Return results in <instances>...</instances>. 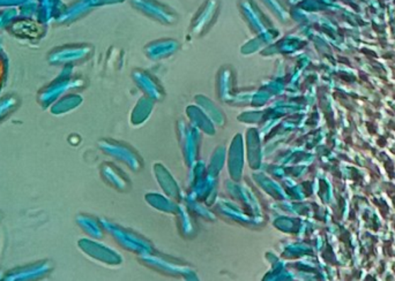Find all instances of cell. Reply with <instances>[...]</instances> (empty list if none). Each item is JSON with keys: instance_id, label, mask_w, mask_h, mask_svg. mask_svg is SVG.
<instances>
[{"instance_id": "2", "label": "cell", "mask_w": 395, "mask_h": 281, "mask_svg": "<svg viewBox=\"0 0 395 281\" xmlns=\"http://www.w3.org/2000/svg\"><path fill=\"white\" fill-rule=\"evenodd\" d=\"M102 224L104 229H106L119 243L122 244L123 247L128 251H135V253H147L150 251V243L146 240H143L141 236H138L134 233L113 225L109 222H102Z\"/></svg>"}, {"instance_id": "15", "label": "cell", "mask_w": 395, "mask_h": 281, "mask_svg": "<svg viewBox=\"0 0 395 281\" xmlns=\"http://www.w3.org/2000/svg\"><path fill=\"white\" fill-rule=\"evenodd\" d=\"M7 74H9V62L5 55L0 51V93L6 84Z\"/></svg>"}, {"instance_id": "13", "label": "cell", "mask_w": 395, "mask_h": 281, "mask_svg": "<svg viewBox=\"0 0 395 281\" xmlns=\"http://www.w3.org/2000/svg\"><path fill=\"white\" fill-rule=\"evenodd\" d=\"M147 198L150 200V203L152 204L154 207H157V209L168 211V212H176L177 211V207L172 202L165 200V198L160 196V195H150Z\"/></svg>"}, {"instance_id": "7", "label": "cell", "mask_w": 395, "mask_h": 281, "mask_svg": "<svg viewBox=\"0 0 395 281\" xmlns=\"http://www.w3.org/2000/svg\"><path fill=\"white\" fill-rule=\"evenodd\" d=\"M82 103V97L79 96V95L71 93V95L60 97L58 101L53 103L52 105L49 108V110H50L51 115H66V113H69V112L73 111L78 106H80Z\"/></svg>"}, {"instance_id": "12", "label": "cell", "mask_w": 395, "mask_h": 281, "mask_svg": "<svg viewBox=\"0 0 395 281\" xmlns=\"http://www.w3.org/2000/svg\"><path fill=\"white\" fill-rule=\"evenodd\" d=\"M152 103L150 99L141 98L140 102L138 103L132 113V122L135 125L141 124L143 121L146 120L147 117L150 115L152 111Z\"/></svg>"}, {"instance_id": "6", "label": "cell", "mask_w": 395, "mask_h": 281, "mask_svg": "<svg viewBox=\"0 0 395 281\" xmlns=\"http://www.w3.org/2000/svg\"><path fill=\"white\" fill-rule=\"evenodd\" d=\"M101 174L106 183L118 190H126L128 188V180L123 174L122 171L109 163H104L101 167Z\"/></svg>"}, {"instance_id": "4", "label": "cell", "mask_w": 395, "mask_h": 281, "mask_svg": "<svg viewBox=\"0 0 395 281\" xmlns=\"http://www.w3.org/2000/svg\"><path fill=\"white\" fill-rule=\"evenodd\" d=\"M99 146L106 154L123 161L128 167H131L132 170L138 171L140 168V158L138 157L137 154L128 146L110 139H102L99 143Z\"/></svg>"}, {"instance_id": "9", "label": "cell", "mask_w": 395, "mask_h": 281, "mask_svg": "<svg viewBox=\"0 0 395 281\" xmlns=\"http://www.w3.org/2000/svg\"><path fill=\"white\" fill-rule=\"evenodd\" d=\"M177 43L174 40H161L156 43L150 44L147 49V55L150 58L159 59L172 55L177 49Z\"/></svg>"}, {"instance_id": "5", "label": "cell", "mask_w": 395, "mask_h": 281, "mask_svg": "<svg viewBox=\"0 0 395 281\" xmlns=\"http://www.w3.org/2000/svg\"><path fill=\"white\" fill-rule=\"evenodd\" d=\"M71 88V81L62 80L57 81L55 84H50L49 87L44 88L40 95H38V104L43 108H49L53 103L58 101L60 97L64 96V93L69 91Z\"/></svg>"}, {"instance_id": "3", "label": "cell", "mask_w": 395, "mask_h": 281, "mask_svg": "<svg viewBox=\"0 0 395 281\" xmlns=\"http://www.w3.org/2000/svg\"><path fill=\"white\" fill-rule=\"evenodd\" d=\"M78 246L82 253H86L87 256L91 257L93 260H99V262L106 263L109 265H117L122 262L119 253L112 251L106 246L94 241V240L82 239V240H79Z\"/></svg>"}, {"instance_id": "14", "label": "cell", "mask_w": 395, "mask_h": 281, "mask_svg": "<svg viewBox=\"0 0 395 281\" xmlns=\"http://www.w3.org/2000/svg\"><path fill=\"white\" fill-rule=\"evenodd\" d=\"M18 106V99L14 97H5L0 99V121H3L7 115H10Z\"/></svg>"}, {"instance_id": "10", "label": "cell", "mask_w": 395, "mask_h": 281, "mask_svg": "<svg viewBox=\"0 0 395 281\" xmlns=\"http://www.w3.org/2000/svg\"><path fill=\"white\" fill-rule=\"evenodd\" d=\"M135 80H137V84L140 86L141 89L145 90V93L150 98L160 99L162 97V90L160 89L159 86L146 73H139L135 75Z\"/></svg>"}, {"instance_id": "11", "label": "cell", "mask_w": 395, "mask_h": 281, "mask_svg": "<svg viewBox=\"0 0 395 281\" xmlns=\"http://www.w3.org/2000/svg\"><path fill=\"white\" fill-rule=\"evenodd\" d=\"M139 3L141 4V8H143L141 11L150 13L152 18H156V19L160 20V21L168 22V23L170 22V23H172V14L163 10L162 7L156 5L155 3H152L150 0H139Z\"/></svg>"}, {"instance_id": "8", "label": "cell", "mask_w": 395, "mask_h": 281, "mask_svg": "<svg viewBox=\"0 0 395 281\" xmlns=\"http://www.w3.org/2000/svg\"><path fill=\"white\" fill-rule=\"evenodd\" d=\"M77 224L91 238H103V229H104V227H103L102 222L97 220L96 218L88 216V214H79L77 217Z\"/></svg>"}, {"instance_id": "1", "label": "cell", "mask_w": 395, "mask_h": 281, "mask_svg": "<svg viewBox=\"0 0 395 281\" xmlns=\"http://www.w3.org/2000/svg\"><path fill=\"white\" fill-rule=\"evenodd\" d=\"M53 265L49 260H38L27 265L18 266L4 275L5 281L38 280L50 275Z\"/></svg>"}]
</instances>
